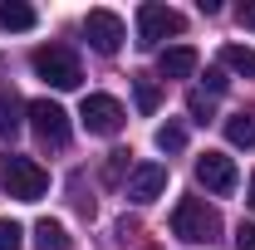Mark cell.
Masks as SVG:
<instances>
[{"label": "cell", "instance_id": "cell-1", "mask_svg": "<svg viewBox=\"0 0 255 250\" xmlns=\"http://www.w3.org/2000/svg\"><path fill=\"white\" fill-rule=\"evenodd\" d=\"M172 236L187 241V246H211L221 236V216L216 206H206L201 196H182L177 211H172Z\"/></svg>", "mask_w": 255, "mask_h": 250}, {"label": "cell", "instance_id": "cell-2", "mask_svg": "<svg viewBox=\"0 0 255 250\" xmlns=\"http://www.w3.org/2000/svg\"><path fill=\"white\" fill-rule=\"evenodd\" d=\"M30 69L49 84V89H79V79H84L79 54H74L69 44H39V49L30 54Z\"/></svg>", "mask_w": 255, "mask_h": 250}, {"label": "cell", "instance_id": "cell-3", "mask_svg": "<svg viewBox=\"0 0 255 250\" xmlns=\"http://www.w3.org/2000/svg\"><path fill=\"white\" fill-rule=\"evenodd\" d=\"M0 187L15 201H39L49 191V172L34 157H0Z\"/></svg>", "mask_w": 255, "mask_h": 250}, {"label": "cell", "instance_id": "cell-4", "mask_svg": "<svg viewBox=\"0 0 255 250\" xmlns=\"http://www.w3.org/2000/svg\"><path fill=\"white\" fill-rule=\"evenodd\" d=\"M25 118H30L34 137L44 142V147H69V113H64L54 98H34V103H25Z\"/></svg>", "mask_w": 255, "mask_h": 250}, {"label": "cell", "instance_id": "cell-5", "mask_svg": "<svg viewBox=\"0 0 255 250\" xmlns=\"http://www.w3.org/2000/svg\"><path fill=\"white\" fill-rule=\"evenodd\" d=\"M182 30H187V20H182L172 5L147 0V5L137 10V49H157L167 34H182Z\"/></svg>", "mask_w": 255, "mask_h": 250}, {"label": "cell", "instance_id": "cell-6", "mask_svg": "<svg viewBox=\"0 0 255 250\" xmlns=\"http://www.w3.org/2000/svg\"><path fill=\"white\" fill-rule=\"evenodd\" d=\"M123 118L128 113H123V103L113 94H89L79 103V123L89 127L94 137H118V132H123Z\"/></svg>", "mask_w": 255, "mask_h": 250}, {"label": "cell", "instance_id": "cell-7", "mask_svg": "<svg viewBox=\"0 0 255 250\" xmlns=\"http://www.w3.org/2000/svg\"><path fill=\"white\" fill-rule=\"evenodd\" d=\"M196 182L211 191V196H231V191L241 187V172H236V162L226 152H201L196 157Z\"/></svg>", "mask_w": 255, "mask_h": 250}, {"label": "cell", "instance_id": "cell-8", "mask_svg": "<svg viewBox=\"0 0 255 250\" xmlns=\"http://www.w3.org/2000/svg\"><path fill=\"white\" fill-rule=\"evenodd\" d=\"M84 39L94 44L98 54H118V44H123V20H118L113 10H89V15H84Z\"/></svg>", "mask_w": 255, "mask_h": 250}, {"label": "cell", "instance_id": "cell-9", "mask_svg": "<svg viewBox=\"0 0 255 250\" xmlns=\"http://www.w3.org/2000/svg\"><path fill=\"white\" fill-rule=\"evenodd\" d=\"M162 191H167V167L162 162H142V167L128 172V201L147 206V201H157Z\"/></svg>", "mask_w": 255, "mask_h": 250}, {"label": "cell", "instance_id": "cell-10", "mask_svg": "<svg viewBox=\"0 0 255 250\" xmlns=\"http://www.w3.org/2000/svg\"><path fill=\"white\" fill-rule=\"evenodd\" d=\"M196 49L191 44H172V49H162V59H157V69H162V79H191L196 74Z\"/></svg>", "mask_w": 255, "mask_h": 250}, {"label": "cell", "instance_id": "cell-11", "mask_svg": "<svg viewBox=\"0 0 255 250\" xmlns=\"http://www.w3.org/2000/svg\"><path fill=\"white\" fill-rule=\"evenodd\" d=\"M39 25V15H34V5H25V0H10V5H0V30L10 34H25Z\"/></svg>", "mask_w": 255, "mask_h": 250}, {"label": "cell", "instance_id": "cell-12", "mask_svg": "<svg viewBox=\"0 0 255 250\" xmlns=\"http://www.w3.org/2000/svg\"><path fill=\"white\" fill-rule=\"evenodd\" d=\"M221 64L241 79H255V49L251 44H221Z\"/></svg>", "mask_w": 255, "mask_h": 250}, {"label": "cell", "instance_id": "cell-13", "mask_svg": "<svg viewBox=\"0 0 255 250\" xmlns=\"http://www.w3.org/2000/svg\"><path fill=\"white\" fill-rule=\"evenodd\" d=\"M20 123H25V103L15 94H0V142H10L20 132Z\"/></svg>", "mask_w": 255, "mask_h": 250}, {"label": "cell", "instance_id": "cell-14", "mask_svg": "<svg viewBox=\"0 0 255 250\" xmlns=\"http://www.w3.org/2000/svg\"><path fill=\"white\" fill-rule=\"evenodd\" d=\"M34 250H69V231L59 221H34Z\"/></svg>", "mask_w": 255, "mask_h": 250}, {"label": "cell", "instance_id": "cell-15", "mask_svg": "<svg viewBox=\"0 0 255 250\" xmlns=\"http://www.w3.org/2000/svg\"><path fill=\"white\" fill-rule=\"evenodd\" d=\"M226 137H231V147H255V113L226 118Z\"/></svg>", "mask_w": 255, "mask_h": 250}, {"label": "cell", "instance_id": "cell-16", "mask_svg": "<svg viewBox=\"0 0 255 250\" xmlns=\"http://www.w3.org/2000/svg\"><path fill=\"white\" fill-rule=\"evenodd\" d=\"M132 98H137V108H142V113H157V103H162L157 84H152L147 74H132Z\"/></svg>", "mask_w": 255, "mask_h": 250}, {"label": "cell", "instance_id": "cell-17", "mask_svg": "<svg viewBox=\"0 0 255 250\" xmlns=\"http://www.w3.org/2000/svg\"><path fill=\"white\" fill-rule=\"evenodd\" d=\"M157 147L162 152H182V147H187V127L182 123H162L157 127Z\"/></svg>", "mask_w": 255, "mask_h": 250}, {"label": "cell", "instance_id": "cell-18", "mask_svg": "<svg viewBox=\"0 0 255 250\" xmlns=\"http://www.w3.org/2000/svg\"><path fill=\"white\" fill-rule=\"evenodd\" d=\"M187 113L196 118V123H211V118H216V103H211V94H191V98H187Z\"/></svg>", "mask_w": 255, "mask_h": 250}, {"label": "cell", "instance_id": "cell-19", "mask_svg": "<svg viewBox=\"0 0 255 250\" xmlns=\"http://www.w3.org/2000/svg\"><path fill=\"white\" fill-rule=\"evenodd\" d=\"M25 241V226L20 221H0V250H20Z\"/></svg>", "mask_w": 255, "mask_h": 250}, {"label": "cell", "instance_id": "cell-20", "mask_svg": "<svg viewBox=\"0 0 255 250\" xmlns=\"http://www.w3.org/2000/svg\"><path fill=\"white\" fill-rule=\"evenodd\" d=\"M236 250H255V221H241L236 226Z\"/></svg>", "mask_w": 255, "mask_h": 250}, {"label": "cell", "instance_id": "cell-21", "mask_svg": "<svg viewBox=\"0 0 255 250\" xmlns=\"http://www.w3.org/2000/svg\"><path fill=\"white\" fill-rule=\"evenodd\" d=\"M226 84H231L226 69H211V74H206V89H211V94H226Z\"/></svg>", "mask_w": 255, "mask_h": 250}, {"label": "cell", "instance_id": "cell-22", "mask_svg": "<svg viewBox=\"0 0 255 250\" xmlns=\"http://www.w3.org/2000/svg\"><path fill=\"white\" fill-rule=\"evenodd\" d=\"M236 20H241V25H246V30H255V0H246V5H241V10H236Z\"/></svg>", "mask_w": 255, "mask_h": 250}, {"label": "cell", "instance_id": "cell-23", "mask_svg": "<svg viewBox=\"0 0 255 250\" xmlns=\"http://www.w3.org/2000/svg\"><path fill=\"white\" fill-rule=\"evenodd\" d=\"M123 167H128V152H113V162H108V177H123Z\"/></svg>", "mask_w": 255, "mask_h": 250}, {"label": "cell", "instance_id": "cell-24", "mask_svg": "<svg viewBox=\"0 0 255 250\" xmlns=\"http://www.w3.org/2000/svg\"><path fill=\"white\" fill-rule=\"evenodd\" d=\"M251 206H255V172H251Z\"/></svg>", "mask_w": 255, "mask_h": 250}]
</instances>
